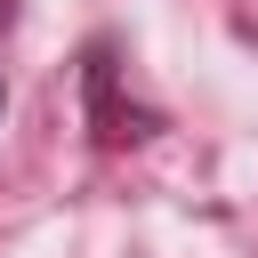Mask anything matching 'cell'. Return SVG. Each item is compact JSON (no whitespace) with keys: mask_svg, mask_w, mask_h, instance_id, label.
Listing matches in <instances>:
<instances>
[{"mask_svg":"<svg viewBox=\"0 0 258 258\" xmlns=\"http://www.w3.org/2000/svg\"><path fill=\"white\" fill-rule=\"evenodd\" d=\"M81 105H89V129H97L105 145H145V137L161 129V113L137 105V97L121 89V56H113V40H89V56H81Z\"/></svg>","mask_w":258,"mask_h":258,"instance_id":"1","label":"cell"},{"mask_svg":"<svg viewBox=\"0 0 258 258\" xmlns=\"http://www.w3.org/2000/svg\"><path fill=\"white\" fill-rule=\"evenodd\" d=\"M8 24H16V0H0V32H8Z\"/></svg>","mask_w":258,"mask_h":258,"instance_id":"2","label":"cell"},{"mask_svg":"<svg viewBox=\"0 0 258 258\" xmlns=\"http://www.w3.org/2000/svg\"><path fill=\"white\" fill-rule=\"evenodd\" d=\"M0 105H8V81H0Z\"/></svg>","mask_w":258,"mask_h":258,"instance_id":"3","label":"cell"}]
</instances>
